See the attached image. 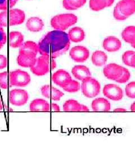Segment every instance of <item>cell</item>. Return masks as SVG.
Segmentation results:
<instances>
[{
    "mask_svg": "<svg viewBox=\"0 0 135 152\" xmlns=\"http://www.w3.org/2000/svg\"><path fill=\"white\" fill-rule=\"evenodd\" d=\"M68 33L59 30L47 33L38 42V53L54 59L65 53L70 47Z\"/></svg>",
    "mask_w": 135,
    "mask_h": 152,
    "instance_id": "obj_1",
    "label": "cell"
},
{
    "mask_svg": "<svg viewBox=\"0 0 135 152\" xmlns=\"http://www.w3.org/2000/svg\"><path fill=\"white\" fill-rule=\"evenodd\" d=\"M56 67V63L54 58L47 55H41L37 58L35 64L30 68L34 75L42 76L46 75Z\"/></svg>",
    "mask_w": 135,
    "mask_h": 152,
    "instance_id": "obj_2",
    "label": "cell"
},
{
    "mask_svg": "<svg viewBox=\"0 0 135 152\" xmlns=\"http://www.w3.org/2000/svg\"><path fill=\"white\" fill-rule=\"evenodd\" d=\"M78 18L73 14H62L54 16L51 20V26L55 30L64 31L75 24Z\"/></svg>",
    "mask_w": 135,
    "mask_h": 152,
    "instance_id": "obj_3",
    "label": "cell"
},
{
    "mask_svg": "<svg viewBox=\"0 0 135 152\" xmlns=\"http://www.w3.org/2000/svg\"><path fill=\"white\" fill-rule=\"evenodd\" d=\"M100 83L96 79L91 77L83 80L81 84V91L83 95L88 98H92L97 96L100 92Z\"/></svg>",
    "mask_w": 135,
    "mask_h": 152,
    "instance_id": "obj_4",
    "label": "cell"
},
{
    "mask_svg": "<svg viewBox=\"0 0 135 152\" xmlns=\"http://www.w3.org/2000/svg\"><path fill=\"white\" fill-rule=\"evenodd\" d=\"M9 79L10 86L16 87H25L31 81V76L29 73L20 69L11 71L10 73Z\"/></svg>",
    "mask_w": 135,
    "mask_h": 152,
    "instance_id": "obj_5",
    "label": "cell"
},
{
    "mask_svg": "<svg viewBox=\"0 0 135 152\" xmlns=\"http://www.w3.org/2000/svg\"><path fill=\"white\" fill-rule=\"evenodd\" d=\"M28 99V93L24 90L14 89L9 93V101L13 105H24L27 103Z\"/></svg>",
    "mask_w": 135,
    "mask_h": 152,
    "instance_id": "obj_6",
    "label": "cell"
},
{
    "mask_svg": "<svg viewBox=\"0 0 135 152\" xmlns=\"http://www.w3.org/2000/svg\"><path fill=\"white\" fill-rule=\"evenodd\" d=\"M103 94L105 96L114 101H119L123 97L122 89L115 84H107L103 88Z\"/></svg>",
    "mask_w": 135,
    "mask_h": 152,
    "instance_id": "obj_7",
    "label": "cell"
},
{
    "mask_svg": "<svg viewBox=\"0 0 135 152\" xmlns=\"http://www.w3.org/2000/svg\"><path fill=\"white\" fill-rule=\"evenodd\" d=\"M69 55L72 60L77 63H83L90 56L89 50L83 46H76L72 48L69 51Z\"/></svg>",
    "mask_w": 135,
    "mask_h": 152,
    "instance_id": "obj_8",
    "label": "cell"
},
{
    "mask_svg": "<svg viewBox=\"0 0 135 152\" xmlns=\"http://www.w3.org/2000/svg\"><path fill=\"white\" fill-rule=\"evenodd\" d=\"M123 68V66L118 64L110 63L104 68L103 73L105 77L109 80L116 81L122 75Z\"/></svg>",
    "mask_w": 135,
    "mask_h": 152,
    "instance_id": "obj_9",
    "label": "cell"
},
{
    "mask_svg": "<svg viewBox=\"0 0 135 152\" xmlns=\"http://www.w3.org/2000/svg\"><path fill=\"white\" fill-rule=\"evenodd\" d=\"M72 80L70 74L63 69H59L55 72L51 76L52 81L61 88L67 86Z\"/></svg>",
    "mask_w": 135,
    "mask_h": 152,
    "instance_id": "obj_10",
    "label": "cell"
},
{
    "mask_svg": "<svg viewBox=\"0 0 135 152\" xmlns=\"http://www.w3.org/2000/svg\"><path fill=\"white\" fill-rule=\"evenodd\" d=\"M38 53V44L31 41H28L23 43L19 51L20 55L33 58H36Z\"/></svg>",
    "mask_w": 135,
    "mask_h": 152,
    "instance_id": "obj_11",
    "label": "cell"
},
{
    "mask_svg": "<svg viewBox=\"0 0 135 152\" xmlns=\"http://www.w3.org/2000/svg\"><path fill=\"white\" fill-rule=\"evenodd\" d=\"M41 91L44 97L49 98L55 101H59L64 95L63 92L49 85H44L41 87Z\"/></svg>",
    "mask_w": 135,
    "mask_h": 152,
    "instance_id": "obj_12",
    "label": "cell"
},
{
    "mask_svg": "<svg viewBox=\"0 0 135 152\" xmlns=\"http://www.w3.org/2000/svg\"><path fill=\"white\" fill-rule=\"evenodd\" d=\"M116 5L120 11L128 18L135 13V0H120Z\"/></svg>",
    "mask_w": 135,
    "mask_h": 152,
    "instance_id": "obj_13",
    "label": "cell"
},
{
    "mask_svg": "<svg viewBox=\"0 0 135 152\" xmlns=\"http://www.w3.org/2000/svg\"><path fill=\"white\" fill-rule=\"evenodd\" d=\"M103 47L108 52H115L122 47V42L119 39L114 36H109L105 38L103 42Z\"/></svg>",
    "mask_w": 135,
    "mask_h": 152,
    "instance_id": "obj_14",
    "label": "cell"
},
{
    "mask_svg": "<svg viewBox=\"0 0 135 152\" xmlns=\"http://www.w3.org/2000/svg\"><path fill=\"white\" fill-rule=\"evenodd\" d=\"M24 12L18 9H11L9 11V26H14L21 24L25 20Z\"/></svg>",
    "mask_w": 135,
    "mask_h": 152,
    "instance_id": "obj_15",
    "label": "cell"
},
{
    "mask_svg": "<svg viewBox=\"0 0 135 152\" xmlns=\"http://www.w3.org/2000/svg\"><path fill=\"white\" fill-rule=\"evenodd\" d=\"M63 110L65 112H88V108L74 99H69L65 102L63 106Z\"/></svg>",
    "mask_w": 135,
    "mask_h": 152,
    "instance_id": "obj_16",
    "label": "cell"
},
{
    "mask_svg": "<svg viewBox=\"0 0 135 152\" xmlns=\"http://www.w3.org/2000/svg\"><path fill=\"white\" fill-rule=\"evenodd\" d=\"M91 108L95 112H109L111 109V105L105 98H96L92 101Z\"/></svg>",
    "mask_w": 135,
    "mask_h": 152,
    "instance_id": "obj_17",
    "label": "cell"
},
{
    "mask_svg": "<svg viewBox=\"0 0 135 152\" xmlns=\"http://www.w3.org/2000/svg\"><path fill=\"white\" fill-rule=\"evenodd\" d=\"M72 73L76 79L81 81L87 77H91L89 68L85 65H75L72 69Z\"/></svg>",
    "mask_w": 135,
    "mask_h": 152,
    "instance_id": "obj_18",
    "label": "cell"
},
{
    "mask_svg": "<svg viewBox=\"0 0 135 152\" xmlns=\"http://www.w3.org/2000/svg\"><path fill=\"white\" fill-rule=\"evenodd\" d=\"M29 109L32 112H49L50 106L44 99H37L33 100L29 105Z\"/></svg>",
    "mask_w": 135,
    "mask_h": 152,
    "instance_id": "obj_19",
    "label": "cell"
},
{
    "mask_svg": "<svg viewBox=\"0 0 135 152\" xmlns=\"http://www.w3.org/2000/svg\"><path fill=\"white\" fill-rule=\"evenodd\" d=\"M43 27L44 23L38 17H31L26 23L27 29L31 32H38L42 30Z\"/></svg>",
    "mask_w": 135,
    "mask_h": 152,
    "instance_id": "obj_20",
    "label": "cell"
},
{
    "mask_svg": "<svg viewBox=\"0 0 135 152\" xmlns=\"http://www.w3.org/2000/svg\"><path fill=\"white\" fill-rule=\"evenodd\" d=\"M68 35L70 41L76 43L83 41L85 38V31L82 28L79 27L71 28L68 32Z\"/></svg>",
    "mask_w": 135,
    "mask_h": 152,
    "instance_id": "obj_21",
    "label": "cell"
},
{
    "mask_svg": "<svg viewBox=\"0 0 135 152\" xmlns=\"http://www.w3.org/2000/svg\"><path fill=\"white\" fill-rule=\"evenodd\" d=\"M114 0H90L89 6L95 11H99L110 7L113 4Z\"/></svg>",
    "mask_w": 135,
    "mask_h": 152,
    "instance_id": "obj_22",
    "label": "cell"
},
{
    "mask_svg": "<svg viewBox=\"0 0 135 152\" xmlns=\"http://www.w3.org/2000/svg\"><path fill=\"white\" fill-rule=\"evenodd\" d=\"M24 42V36L22 33L12 31L9 33V45L12 48H20Z\"/></svg>",
    "mask_w": 135,
    "mask_h": 152,
    "instance_id": "obj_23",
    "label": "cell"
},
{
    "mask_svg": "<svg viewBox=\"0 0 135 152\" xmlns=\"http://www.w3.org/2000/svg\"><path fill=\"white\" fill-rule=\"evenodd\" d=\"M108 56L104 51L97 50L93 53L91 56V61L93 65L96 66H102L107 61Z\"/></svg>",
    "mask_w": 135,
    "mask_h": 152,
    "instance_id": "obj_24",
    "label": "cell"
},
{
    "mask_svg": "<svg viewBox=\"0 0 135 152\" xmlns=\"http://www.w3.org/2000/svg\"><path fill=\"white\" fill-rule=\"evenodd\" d=\"M122 37L128 44H135V26H128L122 32Z\"/></svg>",
    "mask_w": 135,
    "mask_h": 152,
    "instance_id": "obj_25",
    "label": "cell"
},
{
    "mask_svg": "<svg viewBox=\"0 0 135 152\" xmlns=\"http://www.w3.org/2000/svg\"><path fill=\"white\" fill-rule=\"evenodd\" d=\"M87 0H63V5L68 10H75L82 7Z\"/></svg>",
    "mask_w": 135,
    "mask_h": 152,
    "instance_id": "obj_26",
    "label": "cell"
},
{
    "mask_svg": "<svg viewBox=\"0 0 135 152\" xmlns=\"http://www.w3.org/2000/svg\"><path fill=\"white\" fill-rule=\"evenodd\" d=\"M37 58L19 55L17 57L18 64L24 68H31L36 63Z\"/></svg>",
    "mask_w": 135,
    "mask_h": 152,
    "instance_id": "obj_27",
    "label": "cell"
},
{
    "mask_svg": "<svg viewBox=\"0 0 135 152\" xmlns=\"http://www.w3.org/2000/svg\"><path fill=\"white\" fill-rule=\"evenodd\" d=\"M81 88V85L80 83L76 80H73L69 82V83L65 87H63V89L68 92H76L78 91Z\"/></svg>",
    "mask_w": 135,
    "mask_h": 152,
    "instance_id": "obj_28",
    "label": "cell"
},
{
    "mask_svg": "<svg viewBox=\"0 0 135 152\" xmlns=\"http://www.w3.org/2000/svg\"><path fill=\"white\" fill-rule=\"evenodd\" d=\"M125 92L127 97L135 99V81L131 82L125 87Z\"/></svg>",
    "mask_w": 135,
    "mask_h": 152,
    "instance_id": "obj_29",
    "label": "cell"
},
{
    "mask_svg": "<svg viewBox=\"0 0 135 152\" xmlns=\"http://www.w3.org/2000/svg\"><path fill=\"white\" fill-rule=\"evenodd\" d=\"M18 0H0V10L6 11L9 7L11 8L16 4Z\"/></svg>",
    "mask_w": 135,
    "mask_h": 152,
    "instance_id": "obj_30",
    "label": "cell"
},
{
    "mask_svg": "<svg viewBox=\"0 0 135 152\" xmlns=\"http://www.w3.org/2000/svg\"><path fill=\"white\" fill-rule=\"evenodd\" d=\"M135 54V51H131V50L124 52L122 55V61L125 65L131 66L132 58Z\"/></svg>",
    "mask_w": 135,
    "mask_h": 152,
    "instance_id": "obj_31",
    "label": "cell"
},
{
    "mask_svg": "<svg viewBox=\"0 0 135 152\" xmlns=\"http://www.w3.org/2000/svg\"><path fill=\"white\" fill-rule=\"evenodd\" d=\"M130 77H131V73L130 71H128L127 68L123 67L122 75L115 81L119 83H124L129 81Z\"/></svg>",
    "mask_w": 135,
    "mask_h": 152,
    "instance_id": "obj_32",
    "label": "cell"
},
{
    "mask_svg": "<svg viewBox=\"0 0 135 152\" xmlns=\"http://www.w3.org/2000/svg\"><path fill=\"white\" fill-rule=\"evenodd\" d=\"M7 76L8 73L6 71L0 73V87L2 89H7L8 88Z\"/></svg>",
    "mask_w": 135,
    "mask_h": 152,
    "instance_id": "obj_33",
    "label": "cell"
},
{
    "mask_svg": "<svg viewBox=\"0 0 135 152\" xmlns=\"http://www.w3.org/2000/svg\"><path fill=\"white\" fill-rule=\"evenodd\" d=\"M113 16L114 18L117 20H126L128 17L124 15L119 10V8L116 5L114 8Z\"/></svg>",
    "mask_w": 135,
    "mask_h": 152,
    "instance_id": "obj_34",
    "label": "cell"
},
{
    "mask_svg": "<svg viewBox=\"0 0 135 152\" xmlns=\"http://www.w3.org/2000/svg\"><path fill=\"white\" fill-rule=\"evenodd\" d=\"M0 26L6 27L7 26V12L4 11L0 12Z\"/></svg>",
    "mask_w": 135,
    "mask_h": 152,
    "instance_id": "obj_35",
    "label": "cell"
},
{
    "mask_svg": "<svg viewBox=\"0 0 135 152\" xmlns=\"http://www.w3.org/2000/svg\"><path fill=\"white\" fill-rule=\"evenodd\" d=\"M7 41V36L2 27H0V50Z\"/></svg>",
    "mask_w": 135,
    "mask_h": 152,
    "instance_id": "obj_36",
    "label": "cell"
},
{
    "mask_svg": "<svg viewBox=\"0 0 135 152\" xmlns=\"http://www.w3.org/2000/svg\"><path fill=\"white\" fill-rule=\"evenodd\" d=\"M7 65V59L3 55H0V70L5 68Z\"/></svg>",
    "mask_w": 135,
    "mask_h": 152,
    "instance_id": "obj_37",
    "label": "cell"
},
{
    "mask_svg": "<svg viewBox=\"0 0 135 152\" xmlns=\"http://www.w3.org/2000/svg\"><path fill=\"white\" fill-rule=\"evenodd\" d=\"M50 110L53 112H60V107L56 104L51 103L50 105Z\"/></svg>",
    "mask_w": 135,
    "mask_h": 152,
    "instance_id": "obj_38",
    "label": "cell"
},
{
    "mask_svg": "<svg viewBox=\"0 0 135 152\" xmlns=\"http://www.w3.org/2000/svg\"><path fill=\"white\" fill-rule=\"evenodd\" d=\"M131 67L135 69V54L133 55L131 60Z\"/></svg>",
    "mask_w": 135,
    "mask_h": 152,
    "instance_id": "obj_39",
    "label": "cell"
},
{
    "mask_svg": "<svg viewBox=\"0 0 135 152\" xmlns=\"http://www.w3.org/2000/svg\"><path fill=\"white\" fill-rule=\"evenodd\" d=\"M114 112H127V110L124 108H119L115 109L114 110Z\"/></svg>",
    "mask_w": 135,
    "mask_h": 152,
    "instance_id": "obj_40",
    "label": "cell"
},
{
    "mask_svg": "<svg viewBox=\"0 0 135 152\" xmlns=\"http://www.w3.org/2000/svg\"><path fill=\"white\" fill-rule=\"evenodd\" d=\"M130 110L132 112H135V102L131 104V107H130Z\"/></svg>",
    "mask_w": 135,
    "mask_h": 152,
    "instance_id": "obj_41",
    "label": "cell"
},
{
    "mask_svg": "<svg viewBox=\"0 0 135 152\" xmlns=\"http://www.w3.org/2000/svg\"><path fill=\"white\" fill-rule=\"evenodd\" d=\"M2 109H3V105H2V103L1 100L0 99V111H1L2 110Z\"/></svg>",
    "mask_w": 135,
    "mask_h": 152,
    "instance_id": "obj_42",
    "label": "cell"
},
{
    "mask_svg": "<svg viewBox=\"0 0 135 152\" xmlns=\"http://www.w3.org/2000/svg\"><path fill=\"white\" fill-rule=\"evenodd\" d=\"M131 46H132V48H134V49H135V44L131 45Z\"/></svg>",
    "mask_w": 135,
    "mask_h": 152,
    "instance_id": "obj_43",
    "label": "cell"
},
{
    "mask_svg": "<svg viewBox=\"0 0 135 152\" xmlns=\"http://www.w3.org/2000/svg\"><path fill=\"white\" fill-rule=\"evenodd\" d=\"M0 27H1V26H0Z\"/></svg>",
    "mask_w": 135,
    "mask_h": 152,
    "instance_id": "obj_44",
    "label": "cell"
}]
</instances>
